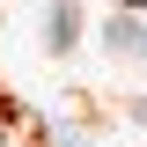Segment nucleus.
I'll use <instances>...</instances> for the list:
<instances>
[{
    "mask_svg": "<svg viewBox=\"0 0 147 147\" xmlns=\"http://www.w3.org/2000/svg\"><path fill=\"white\" fill-rule=\"evenodd\" d=\"M74 44H81V0H52V30H44V52L66 59Z\"/></svg>",
    "mask_w": 147,
    "mask_h": 147,
    "instance_id": "f257e3e1",
    "label": "nucleus"
},
{
    "mask_svg": "<svg viewBox=\"0 0 147 147\" xmlns=\"http://www.w3.org/2000/svg\"><path fill=\"white\" fill-rule=\"evenodd\" d=\"M103 52H110V59H132V66H147V30H140V22H125V15L103 22Z\"/></svg>",
    "mask_w": 147,
    "mask_h": 147,
    "instance_id": "f03ea898",
    "label": "nucleus"
},
{
    "mask_svg": "<svg viewBox=\"0 0 147 147\" xmlns=\"http://www.w3.org/2000/svg\"><path fill=\"white\" fill-rule=\"evenodd\" d=\"M132 118H140V125H147V96H140V103H132Z\"/></svg>",
    "mask_w": 147,
    "mask_h": 147,
    "instance_id": "7ed1b4c3",
    "label": "nucleus"
},
{
    "mask_svg": "<svg viewBox=\"0 0 147 147\" xmlns=\"http://www.w3.org/2000/svg\"><path fill=\"white\" fill-rule=\"evenodd\" d=\"M125 7H140V0H125Z\"/></svg>",
    "mask_w": 147,
    "mask_h": 147,
    "instance_id": "20e7f679",
    "label": "nucleus"
},
{
    "mask_svg": "<svg viewBox=\"0 0 147 147\" xmlns=\"http://www.w3.org/2000/svg\"><path fill=\"white\" fill-rule=\"evenodd\" d=\"M74 147H88V140H74Z\"/></svg>",
    "mask_w": 147,
    "mask_h": 147,
    "instance_id": "39448f33",
    "label": "nucleus"
}]
</instances>
